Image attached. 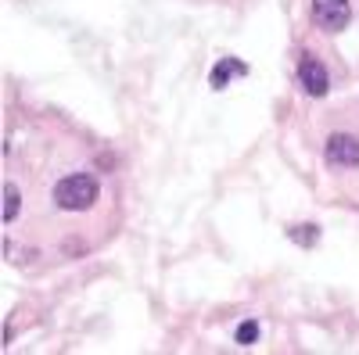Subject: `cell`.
I'll return each mask as SVG.
<instances>
[{"instance_id": "cell-1", "label": "cell", "mask_w": 359, "mask_h": 355, "mask_svg": "<svg viewBox=\"0 0 359 355\" xmlns=\"http://www.w3.org/2000/svg\"><path fill=\"white\" fill-rule=\"evenodd\" d=\"M54 201L62 204L65 212H83L90 209V204L97 201V183H94V176H65L62 183L54 187Z\"/></svg>"}, {"instance_id": "cell-2", "label": "cell", "mask_w": 359, "mask_h": 355, "mask_svg": "<svg viewBox=\"0 0 359 355\" xmlns=\"http://www.w3.org/2000/svg\"><path fill=\"white\" fill-rule=\"evenodd\" d=\"M313 18L327 33H341L352 18V4L348 0H313Z\"/></svg>"}, {"instance_id": "cell-3", "label": "cell", "mask_w": 359, "mask_h": 355, "mask_svg": "<svg viewBox=\"0 0 359 355\" xmlns=\"http://www.w3.org/2000/svg\"><path fill=\"white\" fill-rule=\"evenodd\" d=\"M298 79H302L306 94H313V97H323L327 86H331V76H327V69L313 54H302V62H298Z\"/></svg>"}, {"instance_id": "cell-4", "label": "cell", "mask_w": 359, "mask_h": 355, "mask_svg": "<svg viewBox=\"0 0 359 355\" xmlns=\"http://www.w3.org/2000/svg\"><path fill=\"white\" fill-rule=\"evenodd\" d=\"M327 162L331 165H359V140L352 133H334L327 140Z\"/></svg>"}, {"instance_id": "cell-5", "label": "cell", "mask_w": 359, "mask_h": 355, "mask_svg": "<svg viewBox=\"0 0 359 355\" xmlns=\"http://www.w3.org/2000/svg\"><path fill=\"white\" fill-rule=\"evenodd\" d=\"M245 72H248L245 62H237V57H223V62L212 69V86H216V90H223L233 76H245Z\"/></svg>"}, {"instance_id": "cell-6", "label": "cell", "mask_w": 359, "mask_h": 355, "mask_svg": "<svg viewBox=\"0 0 359 355\" xmlns=\"http://www.w3.org/2000/svg\"><path fill=\"white\" fill-rule=\"evenodd\" d=\"M291 241H298L302 248H313L320 241V230L316 226H291Z\"/></svg>"}, {"instance_id": "cell-7", "label": "cell", "mask_w": 359, "mask_h": 355, "mask_svg": "<svg viewBox=\"0 0 359 355\" xmlns=\"http://www.w3.org/2000/svg\"><path fill=\"white\" fill-rule=\"evenodd\" d=\"M15 216H18V190L4 183V223H11Z\"/></svg>"}, {"instance_id": "cell-8", "label": "cell", "mask_w": 359, "mask_h": 355, "mask_svg": "<svg viewBox=\"0 0 359 355\" xmlns=\"http://www.w3.org/2000/svg\"><path fill=\"white\" fill-rule=\"evenodd\" d=\"M259 341V323H241V327H237V344H255Z\"/></svg>"}]
</instances>
